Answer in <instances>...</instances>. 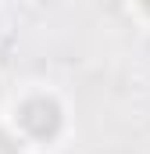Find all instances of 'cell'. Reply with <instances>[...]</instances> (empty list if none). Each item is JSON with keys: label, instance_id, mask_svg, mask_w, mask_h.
I'll use <instances>...</instances> for the list:
<instances>
[{"label": "cell", "instance_id": "obj_1", "mask_svg": "<svg viewBox=\"0 0 150 154\" xmlns=\"http://www.w3.org/2000/svg\"><path fill=\"white\" fill-rule=\"evenodd\" d=\"M14 118H18V129H22L29 140H39V143L54 140V136L61 133V125H64V111H61V104H57L54 97H46V93L25 97V100L18 104Z\"/></svg>", "mask_w": 150, "mask_h": 154}, {"label": "cell", "instance_id": "obj_2", "mask_svg": "<svg viewBox=\"0 0 150 154\" xmlns=\"http://www.w3.org/2000/svg\"><path fill=\"white\" fill-rule=\"evenodd\" d=\"M0 154H22V143H18L7 129H0Z\"/></svg>", "mask_w": 150, "mask_h": 154}]
</instances>
